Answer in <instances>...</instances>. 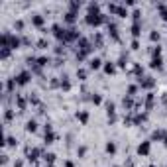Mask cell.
<instances>
[{
	"label": "cell",
	"mask_w": 167,
	"mask_h": 167,
	"mask_svg": "<svg viewBox=\"0 0 167 167\" xmlns=\"http://www.w3.org/2000/svg\"><path fill=\"white\" fill-rule=\"evenodd\" d=\"M10 51H12L10 47H0V57H2V59H6L8 55H10Z\"/></svg>",
	"instance_id": "obj_9"
},
{
	"label": "cell",
	"mask_w": 167,
	"mask_h": 167,
	"mask_svg": "<svg viewBox=\"0 0 167 167\" xmlns=\"http://www.w3.org/2000/svg\"><path fill=\"white\" fill-rule=\"evenodd\" d=\"M65 167H75V165H73L71 161H67V163H65Z\"/></svg>",
	"instance_id": "obj_29"
},
{
	"label": "cell",
	"mask_w": 167,
	"mask_h": 167,
	"mask_svg": "<svg viewBox=\"0 0 167 167\" xmlns=\"http://www.w3.org/2000/svg\"><path fill=\"white\" fill-rule=\"evenodd\" d=\"M6 146H16V138L14 136H8L6 138Z\"/></svg>",
	"instance_id": "obj_16"
},
{
	"label": "cell",
	"mask_w": 167,
	"mask_h": 167,
	"mask_svg": "<svg viewBox=\"0 0 167 167\" xmlns=\"http://www.w3.org/2000/svg\"><path fill=\"white\" fill-rule=\"evenodd\" d=\"M75 18H77V14H75V12H67V14H65V22H69V24H73Z\"/></svg>",
	"instance_id": "obj_7"
},
{
	"label": "cell",
	"mask_w": 167,
	"mask_h": 167,
	"mask_svg": "<svg viewBox=\"0 0 167 167\" xmlns=\"http://www.w3.org/2000/svg\"><path fill=\"white\" fill-rule=\"evenodd\" d=\"M141 87H153V81H151V77H144V81H140Z\"/></svg>",
	"instance_id": "obj_11"
},
{
	"label": "cell",
	"mask_w": 167,
	"mask_h": 167,
	"mask_svg": "<svg viewBox=\"0 0 167 167\" xmlns=\"http://www.w3.org/2000/svg\"><path fill=\"white\" fill-rule=\"evenodd\" d=\"M165 144H167V136H165Z\"/></svg>",
	"instance_id": "obj_30"
},
{
	"label": "cell",
	"mask_w": 167,
	"mask_h": 167,
	"mask_svg": "<svg viewBox=\"0 0 167 167\" xmlns=\"http://www.w3.org/2000/svg\"><path fill=\"white\" fill-rule=\"evenodd\" d=\"M163 136H165V134H163V132H161V130H159V132H153V140H161V138H163Z\"/></svg>",
	"instance_id": "obj_20"
},
{
	"label": "cell",
	"mask_w": 167,
	"mask_h": 167,
	"mask_svg": "<svg viewBox=\"0 0 167 167\" xmlns=\"http://www.w3.org/2000/svg\"><path fill=\"white\" fill-rule=\"evenodd\" d=\"M49 167H53V165H49Z\"/></svg>",
	"instance_id": "obj_32"
},
{
	"label": "cell",
	"mask_w": 167,
	"mask_h": 167,
	"mask_svg": "<svg viewBox=\"0 0 167 167\" xmlns=\"http://www.w3.org/2000/svg\"><path fill=\"white\" fill-rule=\"evenodd\" d=\"M41 153V149H38V148H32V149H28V159L30 161H36L38 159V155Z\"/></svg>",
	"instance_id": "obj_2"
},
{
	"label": "cell",
	"mask_w": 167,
	"mask_h": 167,
	"mask_svg": "<svg viewBox=\"0 0 167 167\" xmlns=\"http://www.w3.org/2000/svg\"><path fill=\"white\" fill-rule=\"evenodd\" d=\"M138 153L140 155H148L149 153V141H144V144L138 146Z\"/></svg>",
	"instance_id": "obj_3"
},
{
	"label": "cell",
	"mask_w": 167,
	"mask_h": 167,
	"mask_svg": "<svg viewBox=\"0 0 167 167\" xmlns=\"http://www.w3.org/2000/svg\"><path fill=\"white\" fill-rule=\"evenodd\" d=\"M100 100H102V98L98 97V95H95V97H92V102H95V104H100Z\"/></svg>",
	"instance_id": "obj_25"
},
{
	"label": "cell",
	"mask_w": 167,
	"mask_h": 167,
	"mask_svg": "<svg viewBox=\"0 0 167 167\" xmlns=\"http://www.w3.org/2000/svg\"><path fill=\"white\" fill-rule=\"evenodd\" d=\"M104 71H106V73H114V71H116L114 63H104Z\"/></svg>",
	"instance_id": "obj_15"
},
{
	"label": "cell",
	"mask_w": 167,
	"mask_h": 167,
	"mask_svg": "<svg viewBox=\"0 0 167 167\" xmlns=\"http://www.w3.org/2000/svg\"><path fill=\"white\" fill-rule=\"evenodd\" d=\"M149 38H151V41H155V39H159V33H157V32H151Z\"/></svg>",
	"instance_id": "obj_23"
},
{
	"label": "cell",
	"mask_w": 167,
	"mask_h": 167,
	"mask_svg": "<svg viewBox=\"0 0 167 167\" xmlns=\"http://www.w3.org/2000/svg\"><path fill=\"white\" fill-rule=\"evenodd\" d=\"M77 153H79V155H85V153H87V148H85V146H83V148H79Z\"/></svg>",
	"instance_id": "obj_27"
},
{
	"label": "cell",
	"mask_w": 167,
	"mask_h": 167,
	"mask_svg": "<svg viewBox=\"0 0 167 167\" xmlns=\"http://www.w3.org/2000/svg\"><path fill=\"white\" fill-rule=\"evenodd\" d=\"M89 63H90V69H98L102 61H100V57H92V59L89 61Z\"/></svg>",
	"instance_id": "obj_6"
},
{
	"label": "cell",
	"mask_w": 167,
	"mask_h": 167,
	"mask_svg": "<svg viewBox=\"0 0 167 167\" xmlns=\"http://www.w3.org/2000/svg\"><path fill=\"white\" fill-rule=\"evenodd\" d=\"M14 28H16V30H22V28H24V22H22V20H16V22H14Z\"/></svg>",
	"instance_id": "obj_18"
},
{
	"label": "cell",
	"mask_w": 167,
	"mask_h": 167,
	"mask_svg": "<svg viewBox=\"0 0 167 167\" xmlns=\"http://www.w3.org/2000/svg\"><path fill=\"white\" fill-rule=\"evenodd\" d=\"M32 24L33 26H43V16H41V14H33L32 16Z\"/></svg>",
	"instance_id": "obj_4"
},
{
	"label": "cell",
	"mask_w": 167,
	"mask_h": 167,
	"mask_svg": "<svg viewBox=\"0 0 167 167\" xmlns=\"http://www.w3.org/2000/svg\"><path fill=\"white\" fill-rule=\"evenodd\" d=\"M136 90H138V87H136V85H132V87H130V89H128V92H130V95H134Z\"/></svg>",
	"instance_id": "obj_26"
},
{
	"label": "cell",
	"mask_w": 167,
	"mask_h": 167,
	"mask_svg": "<svg viewBox=\"0 0 167 167\" xmlns=\"http://www.w3.org/2000/svg\"><path fill=\"white\" fill-rule=\"evenodd\" d=\"M43 157H45V161H47L49 165H53V161H55V153H45Z\"/></svg>",
	"instance_id": "obj_14"
},
{
	"label": "cell",
	"mask_w": 167,
	"mask_h": 167,
	"mask_svg": "<svg viewBox=\"0 0 167 167\" xmlns=\"http://www.w3.org/2000/svg\"><path fill=\"white\" fill-rule=\"evenodd\" d=\"M149 167H155V165H149Z\"/></svg>",
	"instance_id": "obj_31"
},
{
	"label": "cell",
	"mask_w": 167,
	"mask_h": 167,
	"mask_svg": "<svg viewBox=\"0 0 167 167\" xmlns=\"http://www.w3.org/2000/svg\"><path fill=\"white\" fill-rule=\"evenodd\" d=\"M12 116H14V112L10 108H6V112H4V118H6V120H12Z\"/></svg>",
	"instance_id": "obj_17"
},
{
	"label": "cell",
	"mask_w": 167,
	"mask_h": 167,
	"mask_svg": "<svg viewBox=\"0 0 167 167\" xmlns=\"http://www.w3.org/2000/svg\"><path fill=\"white\" fill-rule=\"evenodd\" d=\"M14 167H22V161H16V163H14Z\"/></svg>",
	"instance_id": "obj_28"
},
{
	"label": "cell",
	"mask_w": 167,
	"mask_h": 167,
	"mask_svg": "<svg viewBox=\"0 0 167 167\" xmlns=\"http://www.w3.org/2000/svg\"><path fill=\"white\" fill-rule=\"evenodd\" d=\"M151 67H153V69H161V57H153L151 59Z\"/></svg>",
	"instance_id": "obj_10"
},
{
	"label": "cell",
	"mask_w": 167,
	"mask_h": 167,
	"mask_svg": "<svg viewBox=\"0 0 167 167\" xmlns=\"http://www.w3.org/2000/svg\"><path fill=\"white\" fill-rule=\"evenodd\" d=\"M77 77H79V79H85V77H87V71L79 69V71H77Z\"/></svg>",
	"instance_id": "obj_22"
},
{
	"label": "cell",
	"mask_w": 167,
	"mask_h": 167,
	"mask_svg": "<svg viewBox=\"0 0 167 167\" xmlns=\"http://www.w3.org/2000/svg\"><path fill=\"white\" fill-rule=\"evenodd\" d=\"M18 106H20V108H22V110L26 108V100H24V98H22V97L18 98Z\"/></svg>",
	"instance_id": "obj_21"
},
{
	"label": "cell",
	"mask_w": 167,
	"mask_h": 167,
	"mask_svg": "<svg viewBox=\"0 0 167 167\" xmlns=\"http://www.w3.org/2000/svg\"><path fill=\"white\" fill-rule=\"evenodd\" d=\"M106 151H108V153H114L116 151V144L114 141H108V144H106Z\"/></svg>",
	"instance_id": "obj_13"
},
{
	"label": "cell",
	"mask_w": 167,
	"mask_h": 167,
	"mask_svg": "<svg viewBox=\"0 0 167 167\" xmlns=\"http://www.w3.org/2000/svg\"><path fill=\"white\" fill-rule=\"evenodd\" d=\"M126 61H128V57H124L122 55V57L118 59V65H120V67H126Z\"/></svg>",
	"instance_id": "obj_19"
},
{
	"label": "cell",
	"mask_w": 167,
	"mask_h": 167,
	"mask_svg": "<svg viewBox=\"0 0 167 167\" xmlns=\"http://www.w3.org/2000/svg\"><path fill=\"white\" fill-rule=\"evenodd\" d=\"M26 130H28V132H36V130H38V122H36V120H28Z\"/></svg>",
	"instance_id": "obj_5"
},
{
	"label": "cell",
	"mask_w": 167,
	"mask_h": 167,
	"mask_svg": "<svg viewBox=\"0 0 167 167\" xmlns=\"http://www.w3.org/2000/svg\"><path fill=\"white\" fill-rule=\"evenodd\" d=\"M140 30H141V24H140V22H134V26H132V33H134V36H140Z\"/></svg>",
	"instance_id": "obj_8"
},
{
	"label": "cell",
	"mask_w": 167,
	"mask_h": 167,
	"mask_svg": "<svg viewBox=\"0 0 167 167\" xmlns=\"http://www.w3.org/2000/svg\"><path fill=\"white\" fill-rule=\"evenodd\" d=\"M14 79H16V85H28L30 79H32V73H30V71H22V73H18Z\"/></svg>",
	"instance_id": "obj_1"
},
{
	"label": "cell",
	"mask_w": 167,
	"mask_h": 167,
	"mask_svg": "<svg viewBox=\"0 0 167 167\" xmlns=\"http://www.w3.org/2000/svg\"><path fill=\"white\" fill-rule=\"evenodd\" d=\"M77 118H79L83 124H87V120H89V114H87V112H77Z\"/></svg>",
	"instance_id": "obj_12"
},
{
	"label": "cell",
	"mask_w": 167,
	"mask_h": 167,
	"mask_svg": "<svg viewBox=\"0 0 167 167\" xmlns=\"http://www.w3.org/2000/svg\"><path fill=\"white\" fill-rule=\"evenodd\" d=\"M38 45H39V47H45V45H47V39H43V38H41V39L38 41Z\"/></svg>",
	"instance_id": "obj_24"
}]
</instances>
